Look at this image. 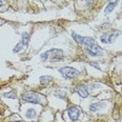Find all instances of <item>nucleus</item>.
Here are the masks:
<instances>
[{
  "instance_id": "7ed1b4c3",
  "label": "nucleus",
  "mask_w": 122,
  "mask_h": 122,
  "mask_svg": "<svg viewBox=\"0 0 122 122\" xmlns=\"http://www.w3.org/2000/svg\"><path fill=\"white\" fill-rule=\"evenodd\" d=\"M72 37L78 44H81L85 47H87V46H90V45L94 44V43H96L95 39H94L93 37H83V36H80V35L76 34L75 32L72 33Z\"/></svg>"
},
{
  "instance_id": "aec40b11",
  "label": "nucleus",
  "mask_w": 122,
  "mask_h": 122,
  "mask_svg": "<svg viewBox=\"0 0 122 122\" xmlns=\"http://www.w3.org/2000/svg\"><path fill=\"white\" fill-rule=\"evenodd\" d=\"M2 5V1H1V0H0V6H1Z\"/></svg>"
},
{
  "instance_id": "20e7f679",
  "label": "nucleus",
  "mask_w": 122,
  "mask_h": 122,
  "mask_svg": "<svg viewBox=\"0 0 122 122\" xmlns=\"http://www.w3.org/2000/svg\"><path fill=\"white\" fill-rule=\"evenodd\" d=\"M120 35H121L120 30H112L110 34L104 33V34L101 35L100 40H101V42L102 43H113L117 38L120 36Z\"/></svg>"
},
{
  "instance_id": "2eb2a0df",
  "label": "nucleus",
  "mask_w": 122,
  "mask_h": 122,
  "mask_svg": "<svg viewBox=\"0 0 122 122\" xmlns=\"http://www.w3.org/2000/svg\"><path fill=\"white\" fill-rule=\"evenodd\" d=\"M3 97H4V98H12V99H15V98H16V95H15V92H10V93H4V94H3Z\"/></svg>"
},
{
  "instance_id": "f03ea898",
  "label": "nucleus",
  "mask_w": 122,
  "mask_h": 122,
  "mask_svg": "<svg viewBox=\"0 0 122 122\" xmlns=\"http://www.w3.org/2000/svg\"><path fill=\"white\" fill-rule=\"evenodd\" d=\"M59 73L61 74L63 78L65 79H74V78L78 77L80 75V72L78 70H76L75 67H71V66H63V67H60L59 70Z\"/></svg>"
},
{
  "instance_id": "f257e3e1",
  "label": "nucleus",
  "mask_w": 122,
  "mask_h": 122,
  "mask_svg": "<svg viewBox=\"0 0 122 122\" xmlns=\"http://www.w3.org/2000/svg\"><path fill=\"white\" fill-rule=\"evenodd\" d=\"M42 61L51 60V62H59L63 60V51L59 49H51L40 56Z\"/></svg>"
},
{
  "instance_id": "9b49d317",
  "label": "nucleus",
  "mask_w": 122,
  "mask_h": 122,
  "mask_svg": "<svg viewBox=\"0 0 122 122\" xmlns=\"http://www.w3.org/2000/svg\"><path fill=\"white\" fill-rule=\"evenodd\" d=\"M40 84H42V85H47V84H50L51 82L53 81V78L51 77V76H41L40 77Z\"/></svg>"
},
{
  "instance_id": "dca6fc26",
  "label": "nucleus",
  "mask_w": 122,
  "mask_h": 122,
  "mask_svg": "<svg viewBox=\"0 0 122 122\" xmlns=\"http://www.w3.org/2000/svg\"><path fill=\"white\" fill-rule=\"evenodd\" d=\"M90 64L92 65V66L96 67V70H98V71H101V68H100V66H99V65H98V63H97V62H91Z\"/></svg>"
},
{
  "instance_id": "6ab92c4d",
  "label": "nucleus",
  "mask_w": 122,
  "mask_h": 122,
  "mask_svg": "<svg viewBox=\"0 0 122 122\" xmlns=\"http://www.w3.org/2000/svg\"><path fill=\"white\" fill-rule=\"evenodd\" d=\"M108 1H110V3H113V4H115L116 5V4L119 2V0H108Z\"/></svg>"
},
{
  "instance_id": "9d476101",
  "label": "nucleus",
  "mask_w": 122,
  "mask_h": 122,
  "mask_svg": "<svg viewBox=\"0 0 122 122\" xmlns=\"http://www.w3.org/2000/svg\"><path fill=\"white\" fill-rule=\"evenodd\" d=\"M105 106V102H96V103H92L90 105V111L93 112V113H96V112H99L100 110Z\"/></svg>"
},
{
  "instance_id": "423d86ee",
  "label": "nucleus",
  "mask_w": 122,
  "mask_h": 122,
  "mask_svg": "<svg viewBox=\"0 0 122 122\" xmlns=\"http://www.w3.org/2000/svg\"><path fill=\"white\" fill-rule=\"evenodd\" d=\"M29 42H30V34L25 32L22 34L20 41L17 43V44L15 45V47L13 49V53H19L24 46H26V45L29 44Z\"/></svg>"
},
{
  "instance_id": "0eeeda50",
  "label": "nucleus",
  "mask_w": 122,
  "mask_h": 122,
  "mask_svg": "<svg viewBox=\"0 0 122 122\" xmlns=\"http://www.w3.org/2000/svg\"><path fill=\"white\" fill-rule=\"evenodd\" d=\"M85 51L88 55L92 56V57H99V56H102L103 53H104V51L101 49L98 44H96V43H94V44L87 46Z\"/></svg>"
},
{
  "instance_id": "f8f14e48",
  "label": "nucleus",
  "mask_w": 122,
  "mask_h": 122,
  "mask_svg": "<svg viewBox=\"0 0 122 122\" xmlns=\"http://www.w3.org/2000/svg\"><path fill=\"white\" fill-rule=\"evenodd\" d=\"M25 116H26V118H29V119H34L35 117L37 116V113L34 108H29V110L26 111V113H25Z\"/></svg>"
},
{
  "instance_id": "f3484780",
  "label": "nucleus",
  "mask_w": 122,
  "mask_h": 122,
  "mask_svg": "<svg viewBox=\"0 0 122 122\" xmlns=\"http://www.w3.org/2000/svg\"><path fill=\"white\" fill-rule=\"evenodd\" d=\"M108 27H111V23H104L102 26H101V29L106 30V29H108Z\"/></svg>"
},
{
  "instance_id": "a211bd4d",
  "label": "nucleus",
  "mask_w": 122,
  "mask_h": 122,
  "mask_svg": "<svg viewBox=\"0 0 122 122\" xmlns=\"http://www.w3.org/2000/svg\"><path fill=\"white\" fill-rule=\"evenodd\" d=\"M98 87H100V84H93V85L91 86V90L94 91L95 88H98Z\"/></svg>"
},
{
  "instance_id": "39448f33",
  "label": "nucleus",
  "mask_w": 122,
  "mask_h": 122,
  "mask_svg": "<svg viewBox=\"0 0 122 122\" xmlns=\"http://www.w3.org/2000/svg\"><path fill=\"white\" fill-rule=\"evenodd\" d=\"M21 98L24 102H27V103H32V104H39L40 103V96L38 95L37 93H34V92L24 93Z\"/></svg>"
},
{
  "instance_id": "6e6552de",
  "label": "nucleus",
  "mask_w": 122,
  "mask_h": 122,
  "mask_svg": "<svg viewBox=\"0 0 122 122\" xmlns=\"http://www.w3.org/2000/svg\"><path fill=\"white\" fill-rule=\"evenodd\" d=\"M67 114H68V117H70V119L72 121H77L81 115V108L78 107V106H76V105L71 106V107L67 110Z\"/></svg>"
},
{
  "instance_id": "4468645a",
  "label": "nucleus",
  "mask_w": 122,
  "mask_h": 122,
  "mask_svg": "<svg viewBox=\"0 0 122 122\" xmlns=\"http://www.w3.org/2000/svg\"><path fill=\"white\" fill-rule=\"evenodd\" d=\"M55 96H56V97H59V98L64 99L65 97H66V92H65V91H61V90H57L55 92Z\"/></svg>"
},
{
  "instance_id": "ddd939ff",
  "label": "nucleus",
  "mask_w": 122,
  "mask_h": 122,
  "mask_svg": "<svg viewBox=\"0 0 122 122\" xmlns=\"http://www.w3.org/2000/svg\"><path fill=\"white\" fill-rule=\"evenodd\" d=\"M115 6H116L115 4H113V3H108L107 5H106L105 10H104V14H105V15L111 14V13L114 11V9H115Z\"/></svg>"
},
{
  "instance_id": "1a4fd4ad",
  "label": "nucleus",
  "mask_w": 122,
  "mask_h": 122,
  "mask_svg": "<svg viewBox=\"0 0 122 122\" xmlns=\"http://www.w3.org/2000/svg\"><path fill=\"white\" fill-rule=\"evenodd\" d=\"M76 92L81 98H87L88 97V86L84 83H79L76 85Z\"/></svg>"
},
{
  "instance_id": "412c9836",
  "label": "nucleus",
  "mask_w": 122,
  "mask_h": 122,
  "mask_svg": "<svg viewBox=\"0 0 122 122\" xmlns=\"http://www.w3.org/2000/svg\"><path fill=\"white\" fill-rule=\"evenodd\" d=\"M15 122H25V121H15Z\"/></svg>"
}]
</instances>
